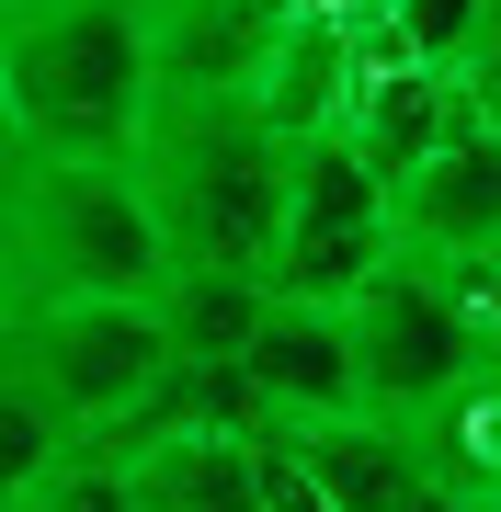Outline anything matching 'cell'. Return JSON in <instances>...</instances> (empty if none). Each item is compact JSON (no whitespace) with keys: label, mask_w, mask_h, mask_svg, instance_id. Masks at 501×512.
<instances>
[{"label":"cell","mask_w":501,"mask_h":512,"mask_svg":"<svg viewBox=\"0 0 501 512\" xmlns=\"http://www.w3.org/2000/svg\"><path fill=\"white\" fill-rule=\"evenodd\" d=\"M456 92H467L479 126H501V0L479 12V35H467V57H456Z\"/></svg>","instance_id":"16"},{"label":"cell","mask_w":501,"mask_h":512,"mask_svg":"<svg viewBox=\"0 0 501 512\" xmlns=\"http://www.w3.org/2000/svg\"><path fill=\"white\" fill-rule=\"evenodd\" d=\"M0 365L69 433H114L171 365V342L149 296H0Z\"/></svg>","instance_id":"4"},{"label":"cell","mask_w":501,"mask_h":512,"mask_svg":"<svg viewBox=\"0 0 501 512\" xmlns=\"http://www.w3.org/2000/svg\"><path fill=\"white\" fill-rule=\"evenodd\" d=\"M490 274H501V251H490ZM490 330H501V308H490Z\"/></svg>","instance_id":"19"},{"label":"cell","mask_w":501,"mask_h":512,"mask_svg":"<svg viewBox=\"0 0 501 512\" xmlns=\"http://www.w3.org/2000/svg\"><path fill=\"white\" fill-rule=\"evenodd\" d=\"M126 512H262V433H114Z\"/></svg>","instance_id":"9"},{"label":"cell","mask_w":501,"mask_h":512,"mask_svg":"<svg viewBox=\"0 0 501 512\" xmlns=\"http://www.w3.org/2000/svg\"><path fill=\"white\" fill-rule=\"evenodd\" d=\"M171 228L126 160H12L0 171V296H149Z\"/></svg>","instance_id":"2"},{"label":"cell","mask_w":501,"mask_h":512,"mask_svg":"<svg viewBox=\"0 0 501 512\" xmlns=\"http://www.w3.org/2000/svg\"><path fill=\"white\" fill-rule=\"evenodd\" d=\"M399 228L388 217H353V228H285L274 251H262V285L274 296H319V308H342V296H365L388 274Z\"/></svg>","instance_id":"13"},{"label":"cell","mask_w":501,"mask_h":512,"mask_svg":"<svg viewBox=\"0 0 501 512\" xmlns=\"http://www.w3.org/2000/svg\"><path fill=\"white\" fill-rule=\"evenodd\" d=\"M160 114L149 0H12L0 12V126L23 160H126Z\"/></svg>","instance_id":"1"},{"label":"cell","mask_w":501,"mask_h":512,"mask_svg":"<svg viewBox=\"0 0 501 512\" xmlns=\"http://www.w3.org/2000/svg\"><path fill=\"white\" fill-rule=\"evenodd\" d=\"M69 444H80V433H69V421H57V410H46L12 365H0V501H12L46 456H69Z\"/></svg>","instance_id":"14"},{"label":"cell","mask_w":501,"mask_h":512,"mask_svg":"<svg viewBox=\"0 0 501 512\" xmlns=\"http://www.w3.org/2000/svg\"><path fill=\"white\" fill-rule=\"evenodd\" d=\"M388 512H479V501H456V490H445V478H410V490H399Z\"/></svg>","instance_id":"17"},{"label":"cell","mask_w":501,"mask_h":512,"mask_svg":"<svg viewBox=\"0 0 501 512\" xmlns=\"http://www.w3.org/2000/svg\"><path fill=\"white\" fill-rule=\"evenodd\" d=\"M399 251H501V126H456L388 183Z\"/></svg>","instance_id":"6"},{"label":"cell","mask_w":501,"mask_h":512,"mask_svg":"<svg viewBox=\"0 0 501 512\" xmlns=\"http://www.w3.org/2000/svg\"><path fill=\"white\" fill-rule=\"evenodd\" d=\"M274 433H285V456L308 467V490L331 501V512H388L410 478H422L410 433L376 421V410H319V421H274Z\"/></svg>","instance_id":"11"},{"label":"cell","mask_w":501,"mask_h":512,"mask_svg":"<svg viewBox=\"0 0 501 512\" xmlns=\"http://www.w3.org/2000/svg\"><path fill=\"white\" fill-rule=\"evenodd\" d=\"M479 12H490V0H399V12H388V35H399L410 57H433V69H456L467 35H479Z\"/></svg>","instance_id":"15"},{"label":"cell","mask_w":501,"mask_h":512,"mask_svg":"<svg viewBox=\"0 0 501 512\" xmlns=\"http://www.w3.org/2000/svg\"><path fill=\"white\" fill-rule=\"evenodd\" d=\"M149 205L171 228V262H251L285 239V137L240 92H160L137 137Z\"/></svg>","instance_id":"3"},{"label":"cell","mask_w":501,"mask_h":512,"mask_svg":"<svg viewBox=\"0 0 501 512\" xmlns=\"http://www.w3.org/2000/svg\"><path fill=\"white\" fill-rule=\"evenodd\" d=\"M331 12H399V0H331Z\"/></svg>","instance_id":"18"},{"label":"cell","mask_w":501,"mask_h":512,"mask_svg":"<svg viewBox=\"0 0 501 512\" xmlns=\"http://www.w3.org/2000/svg\"><path fill=\"white\" fill-rule=\"evenodd\" d=\"M353 69H365V46H353V23L331 12V0H285L262 57H251V80H240V103L274 137H308V126H331V114L353 103Z\"/></svg>","instance_id":"7"},{"label":"cell","mask_w":501,"mask_h":512,"mask_svg":"<svg viewBox=\"0 0 501 512\" xmlns=\"http://www.w3.org/2000/svg\"><path fill=\"white\" fill-rule=\"evenodd\" d=\"M149 308H160V342L171 353H194V365H240V342H251V319H262V274H251V262H171V274L149 285Z\"/></svg>","instance_id":"12"},{"label":"cell","mask_w":501,"mask_h":512,"mask_svg":"<svg viewBox=\"0 0 501 512\" xmlns=\"http://www.w3.org/2000/svg\"><path fill=\"white\" fill-rule=\"evenodd\" d=\"M240 376L262 387V410H274V421L365 410V399H353L342 308H319V296H274V285H262V319H251V342H240Z\"/></svg>","instance_id":"8"},{"label":"cell","mask_w":501,"mask_h":512,"mask_svg":"<svg viewBox=\"0 0 501 512\" xmlns=\"http://www.w3.org/2000/svg\"><path fill=\"white\" fill-rule=\"evenodd\" d=\"M0 12H12V0H0Z\"/></svg>","instance_id":"20"},{"label":"cell","mask_w":501,"mask_h":512,"mask_svg":"<svg viewBox=\"0 0 501 512\" xmlns=\"http://www.w3.org/2000/svg\"><path fill=\"white\" fill-rule=\"evenodd\" d=\"M342 342H353V399L410 433V421L456 387V365L479 353V319H467L433 274H410V262L388 251V274H376L365 296H342Z\"/></svg>","instance_id":"5"},{"label":"cell","mask_w":501,"mask_h":512,"mask_svg":"<svg viewBox=\"0 0 501 512\" xmlns=\"http://www.w3.org/2000/svg\"><path fill=\"white\" fill-rule=\"evenodd\" d=\"M410 456H422V478H445L456 501L501 512V330H479V353L456 365V387L410 421Z\"/></svg>","instance_id":"10"}]
</instances>
